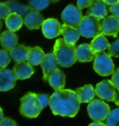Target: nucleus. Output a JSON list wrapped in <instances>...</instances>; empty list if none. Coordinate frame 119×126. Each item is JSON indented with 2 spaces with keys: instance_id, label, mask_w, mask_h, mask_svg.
I'll use <instances>...</instances> for the list:
<instances>
[{
  "instance_id": "nucleus-19",
  "label": "nucleus",
  "mask_w": 119,
  "mask_h": 126,
  "mask_svg": "<svg viewBox=\"0 0 119 126\" xmlns=\"http://www.w3.org/2000/svg\"><path fill=\"white\" fill-rule=\"evenodd\" d=\"M61 34L63 35L64 41L68 44H76L79 40L80 35H81L77 28L72 27L65 23L62 25Z\"/></svg>"
},
{
  "instance_id": "nucleus-15",
  "label": "nucleus",
  "mask_w": 119,
  "mask_h": 126,
  "mask_svg": "<svg viewBox=\"0 0 119 126\" xmlns=\"http://www.w3.org/2000/svg\"><path fill=\"white\" fill-rule=\"evenodd\" d=\"M108 11H110L109 8H108V4L105 3L103 0H95L88 7V9H87L88 15L97 17L100 20H102L105 17H107Z\"/></svg>"
},
{
  "instance_id": "nucleus-3",
  "label": "nucleus",
  "mask_w": 119,
  "mask_h": 126,
  "mask_svg": "<svg viewBox=\"0 0 119 126\" xmlns=\"http://www.w3.org/2000/svg\"><path fill=\"white\" fill-rule=\"evenodd\" d=\"M42 110L40 109L37 100V94L29 92L20 98V114L26 118L34 119L38 117Z\"/></svg>"
},
{
  "instance_id": "nucleus-35",
  "label": "nucleus",
  "mask_w": 119,
  "mask_h": 126,
  "mask_svg": "<svg viewBox=\"0 0 119 126\" xmlns=\"http://www.w3.org/2000/svg\"><path fill=\"white\" fill-rule=\"evenodd\" d=\"M1 126H16L17 122L9 118H3V120L0 122Z\"/></svg>"
},
{
  "instance_id": "nucleus-21",
  "label": "nucleus",
  "mask_w": 119,
  "mask_h": 126,
  "mask_svg": "<svg viewBox=\"0 0 119 126\" xmlns=\"http://www.w3.org/2000/svg\"><path fill=\"white\" fill-rule=\"evenodd\" d=\"M76 92L81 103L90 102L96 94L95 89L93 88L91 84H87L82 87H79L76 89Z\"/></svg>"
},
{
  "instance_id": "nucleus-12",
  "label": "nucleus",
  "mask_w": 119,
  "mask_h": 126,
  "mask_svg": "<svg viewBox=\"0 0 119 126\" xmlns=\"http://www.w3.org/2000/svg\"><path fill=\"white\" fill-rule=\"evenodd\" d=\"M57 59L54 53H49L45 55L43 61L41 62V67L43 71V79L45 82H48V78L53 71L57 69Z\"/></svg>"
},
{
  "instance_id": "nucleus-5",
  "label": "nucleus",
  "mask_w": 119,
  "mask_h": 126,
  "mask_svg": "<svg viewBox=\"0 0 119 126\" xmlns=\"http://www.w3.org/2000/svg\"><path fill=\"white\" fill-rule=\"evenodd\" d=\"M94 71L100 76H108L115 71V64L111 59V56L105 52L97 53L93 64Z\"/></svg>"
},
{
  "instance_id": "nucleus-6",
  "label": "nucleus",
  "mask_w": 119,
  "mask_h": 126,
  "mask_svg": "<svg viewBox=\"0 0 119 126\" xmlns=\"http://www.w3.org/2000/svg\"><path fill=\"white\" fill-rule=\"evenodd\" d=\"M110 112V106L101 99H92L87 106V113L92 121L103 122Z\"/></svg>"
},
{
  "instance_id": "nucleus-22",
  "label": "nucleus",
  "mask_w": 119,
  "mask_h": 126,
  "mask_svg": "<svg viewBox=\"0 0 119 126\" xmlns=\"http://www.w3.org/2000/svg\"><path fill=\"white\" fill-rule=\"evenodd\" d=\"M23 23L24 19L22 18V16L14 13V12L10 13L8 18L6 19V26L11 32L19 31Z\"/></svg>"
},
{
  "instance_id": "nucleus-26",
  "label": "nucleus",
  "mask_w": 119,
  "mask_h": 126,
  "mask_svg": "<svg viewBox=\"0 0 119 126\" xmlns=\"http://www.w3.org/2000/svg\"><path fill=\"white\" fill-rule=\"evenodd\" d=\"M50 3V0H28V6L33 10L41 11L48 8Z\"/></svg>"
},
{
  "instance_id": "nucleus-36",
  "label": "nucleus",
  "mask_w": 119,
  "mask_h": 126,
  "mask_svg": "<svg viewBox=\"0 0 119 126\" xmlns=\"http://www.w3.org/2000/svg\"><path fill=\"white\" fill-rule=\"evenodd\" d=\"M114 102L115 103L116 106L119 107V90L117 92H115V98H114Z\"/></svg>"
},
{
  "instance_id": "nucleus-34",
  "label": "nucleus",
  "mask_w": 119,
  "mask_h": 126,
  "mask_svg": "<svg viewBox=\"0 0 119 126\" xmlns=\"http://www.w3.org/2000/svg\"><path fill=\"white\" fill-rule=\"evenodd\" d=\"M109 10H110V12H111L114 16L119 18V0L116 2V3H115V4H113L110 6Z\"/></svg>"
},
{
  "instance_id": "nucleus-2",
  "label": "nucleus",
  "mask_w": 119,
  "mask_h": 126,
  "mask_svg": "<svg viewBox=\"0 0 119 126\" xmlns=\"http://www.w3.org/2000/svg\"><path fill=\"white\" fill-rule=\"evenodd\" d=\"M53 53L56 57L58 65L69 68L77 61L76 44H68L63 38L56 40L53 47Z\"/></svg>"
},
{
  "instance_id": "nucleus-25",
  "label": "nucleus",
  "mask_w": 119,
  "mask_h": 126,
  "mask_svg": "<svg viewBox=\"0 0 119 126\" xmlns=\"http://www.w3.org/2000/svg\"><path fill=\"white\" fill-rule=\"evenodd\" d=\"M6 4L8 5L11 12L17 13L22 17H25L28 12L31 10V8L28 5H24L17 0H8L6 2Z\"/></svg>"
},
{
  "instance_id": "nucleus-40",
  "label": "nucleus",
  "mask_w": 119,
  "mask_h": 126,
  "mask_svg": "<svg viewBox=\"0 0 119 126\" xmlns=\"http://www.w3.org/2000/svg\"><path fill=\"white\" fill-rule=\"evenodd\" d=\"M2 26H3V22H2V20L0 19V31H1V29H2Z\"/></svg>"
},
{
  "instance_id": "nucleus-16",
  "label": "nucleus",
  "mask_w": 119,
  "mask_h": 126,
  "mask_svg": "<svg viewBox=\"0 0 119 126\" xmlns=\"http://www.w3.org/2000/svg\"><path fill=\"white\" fill-rule=\"evenodd\" d=\"M96 53L91 45L83 44L76 47V59L79 62H90L95 59Z\"/></svg>"
},
{
  "instance_id": "nucleus-29",
  "label": "nucleus",
  "mask_w": 119,
  "mask_h": 126,
  "mask_svg": "<svg viewBox=\"0 0 119 126\" xmlns=\"http://www.w3.org/2000/svg\"><path fill=\"white\" fill-rule=\"evenodd\" d=\"M107 53L111 57H115V58H119V39L115 40V42L108 47Z\"/></svg>"
},
{
  "instance_id": "nucleus-7",
  "label": "nucleus",
  "mask_w": 119,
  "mask_h": 126,
  "mask_svg": "<svg viewBox=\"0 0 119 126\" xmlns=\"http://www.w3.org/2000/svg\"><path fill=\"white\" fill-rule=\"evenodd\" d=\"M83 19L82 11L77 6L68 5L61 12V20L67 25L77 28Z\"/></svg>"
},
{
  "instance_id": "nucleus-13",
  "label": "nucleus",
  "mask_w": 119,
  "mask_h": 126,
  "mask_svg": "<svg viewBox=\"0 0 119 126\" xmlns=\"http://www.w3.org/2000/svg\"><path fill=\"white\" fill-rule=\"evenodd\" d=\"M44 19L43 15L39 11L31 9L24 17V24L29 30H37L43 24Z\"/></svg>"
},
{
  "instance_id": "nucleus-18",
  "label": "nucleus",
  "mask_w": 119,
  "mask_h": 126,
  "mask_svg": "<svg viewBox=\"0 0 119 126\" xmlns=\"http://www.w3.org/2000/svg\"><path fill=\"white\" fill-rule=\"evenodd\" d=\"M48 83L54 90L63 89L65 86V74L63 71H61L60 69H56L49 76Z\"/></svg>"
},
{
  "instance_id": "nucleus-37",
  "label": "nucleus",
  "mask_w": 119,
  "mask_h": 126,
  "mask_svg": "<svg viewBox=\"0 0 119 126\" xmlns=\"http://www.w3.org/2000/svg\"><path fill=\"white\" fill-rule=\"evenodd\" d=\"M89 125L90 126H104L105 125V123H102V122H99V121H93V122L91 123H89Z\"/></svg>"
},
{
  "instance_id": "nucleus-38",
  "label": "nucleus",
  "mask_w": 119,
  "mask_h": 126,
  "mask_svg": "<svg viewBox=\"0 0 119 126\" xmlns=\"http://www.w3.org/2000/svg\"><path fill=\"white\" fill-rule=\"evenodd\" d=\"M105 3H107L109 6H111V5H113V4H115V3H116L118 0H103Z\"/></svg>"
},
{
  "instance_id": "nucleus-23",
  "label": "nucleus",
  "mask_w": 119,
  "mask_h": 126,
  "mask_svg": "<svg viewBox=\"0 0 119 126\" xmlns=\"http://www.w3.org/2000/svg\"><path fill=\"white\" fill-rule=\"evenodd\" d=\"M45 53L43 49L39 47H30L29 49V54H28L27 62H29L32 66H37L41 64L45 58Z\"/></svg>"
},
{
  "instance_id": "nucleus-4",
  "label": "nucleus",
  "mask_w": 119,
  "mask_h": 126,
  "mask_svg": "<svg viewBox=\"0 0 119 126\" xmlns=\"http://www.w3.org/2000/svg\"><path fill=\"white\" fill-rule=\"evenodd\" d=\"M100 19L92 15L83 17L81 22L78 25V31L80 34L86 38H94L100 33Z\"/></svg>"
},
{
  "instance_id": "nucleus-27",
  "label": "nucleus",
  "mask_w": 119,
  "mask_h": 126,
  "mask_svg": "<svg viewBox=\"0 0 119 126\" xmlns=\"http://www.w3.org/2000/svg\"><path fill=\"white\" fill-rule=\"evenodd\" d=\"M105 121H106L105 125L119 126V109H114L110 110Z\"/></svg>"
},
{
  "instance_id": "nucleus-1",
  "label": "nucleus",
  "mask_w": 119,
  "mask_h": 126,
  "mask_svg": "<svg viewBox=\"0 0 119 126\" xmlns=\"http://www.w3.org/2000/svg\"><path fill=\"white\" fill-rule=\"evenodd\" d=\"M80 104L76 92L70 89L55 90L49 100V107L53 114L70 118L76 117L78 113Z\"/></svg>"
},
{
  "instance_id": "nucleus-24",
  "label": "nucleus",
  "mask_w": 119,
  "mask_h": 126,
  "mask_svg": "<svg viewBox=\"0 0 119 126\" xmlns=\"http://www.w3.org/2000/svg\"><path fill=\"white\" fill-rule=\"evenodd\" d=\"M90 45H91L92 48H93V50H94V52H95L96 54L106 50L108 48V47L110 46L107 38L105 37V35L103 34L102 32H100L97 36H95L93 38V40L91 41Z\"/></svg>"
},
{
  "instance_id": "nucleus-41",
  "label": "nucleus",
  "mask_w": 119,
  "mask_h": 126,
  "mask_svg": "<svg viewBox=\"0 0 119 126\" xmlns=\"http://www.w3.org/2000/svg\"><path fill=\"white\" fill-rule=\"evenodd\" d=\"M58 1H60V0H50V2H52V3H56Z\"/></svg>"
},
{
  "instance_id": "nucleus-30",
  "label": "nucleus",
  "mask_w": 119,
  "mask_h": 126,
  "mask_svg": "<svg viewBox=\"0 0 119 126\" xmlns=\"http://www.w3.org/2000/svg\"><path fill=\"white\" fill-rule=\"evenodd\" d=\"M37 100H38V105H39L40 109L43 110L48 105H49L50 97L46 94H37Z\"/></svg>"
},
{
  "instance_id": "nucleus-32",
  "label": "nucleus",
  "mask_w": 119,
  "mask_h": 126,
  "mask_svg": "<svg viewBox=\"0 0 119 126\" xmlns=\"http://www.w3.org/2000/svg\"><path fill=\"white\" fill-rule=\"evenodd\" d=\"M111 81H112V83H114V85L115 86V88H116L117 90H119V68L113 72Z\"/></svg>"
},
{
  "instance_id": "nucleus-8",
  "label": "nucleus",
  "mask_w": 119,
  "mask_h": 126,
  "mask_svg": "<svg viewBox=\"0 0 119 126\" xmlns=\"http://www.w3.org/2000/svg\"><path fill=\"white\" fill-rule=\"evenodd\" d=\"M96 94L99 96L100 99L108 101V102H114L115 94V86L114 83H112V81L104 80L102 82L99 83L95 87Z\"/></svg>"
},
{
  "instance_id": "nucleus-20",
  "label": "nucleus",
  "mask_w": 119,
  "mask_h": 126,
  "mask_svg": "<svg viewBox=\"0 0 119 126\" xmlns=\"http://www.w3.org/2000/svg\"><path fill=\"white\" fill-rule=\"evenodd\" d=\"M29 49H30V47H25L24 45H17L16 47L9 50L10 57L15 62L27 61Z\"/></svg>"
},
{
  "instance_id": "nucleus-39",
  "label": "nucleus",
  "mask_w": 119,
  "mask_h": 126,
  "mask_svg": "<svg viewBox=\"0 0 119 126\" xmlns=\"http://www.w3.org/2000/svg\"><path fill=\"white\" fill-rule=\"evenodd\" d=\"M3 118H4V113H3V110H2V109L0 108V122H1V121L3 120Z\"/></svg>"
},
{
  "instance_id": "nucleus-9",
  "label": "nucleus",
  "mask_w": 119,
  "mask_h": 126,
  "mask_svg": "<svg viewBox=\"0 0 119 126\" xmlns=\"http://www.w3.org/2000/svg\"><path fill=\"white\" fill-rule=\"evenodd\" d=\"M41 28H42L44 36L46 38L53 39L59 36L60 34H61L62 25L56 19H47L44 20Z\"/></svg>"
},
{
  "instance_id": "nucleus-17",
  "label": "nucleus",
  "mask_w": 119,
  "mask_h": 126,
  "mask_svg": "<svg viewBox=\"0 0 119 126\" xmlns=\"http://www.w3.org/2000/svg\"><path fill=\"white\" fill-rule=\"evenodd\" d=\"M18 35L15 33V32L6 31L3 32L0 34V45L3 48L7 50H10L13 47H15L18 45Z\"/></svg>"
},
{
  "instance_id": "nucleus-11",
  "label": "nucleus",
  "mask_w": 119,
  "mask_h": 126,
  "mask_svg": "<svg viewBox=\"0 0 119 126\" xmlns=\"http://www.w3.org/2000/svg\"><path fill=\"white\" fill-rule=\"evenodd\" d=\"M16 75L13 70L2 68L0 70V92H7L16 85Z\"/></svg>"
},
{
  "instance_id": "nucleus-10",
  "label": "nucleus",
  "mask_w": 119,
  "mask_h": 126,
  "mask_svg": "<svg viewBox=\"0 0 119 126\" xmlns=\"http://www.w3.org/2000/svg\"><path fill=\"white\" fill-rule=\"evenodd\" d=\"M100 32L104 35L115 37L119 32V18L115 16H107L100 23Z\"/></svg>"
},
{
  "instance_id": "nucleus-33",
  "label": "nucleus",
  "mask_w": 119,
  "mask_h": 126,
  "mask_svg": "<svg viewBox=\"0 0 119 126\" xmlns=\"http://www.w3.org/2000/svg\"><path fill=\"white\" fill-rule=\"evenodd\" d=\"M95 0H77V7L82 10L84 8L89 7Z\"/></svg>"
},
{
  "instance_id": "nucleus-14",
  "label": "nucleus",
  "mask_w": 119,
  "mask_h": 126,
  "mask_svg": "<svg viewBox=\"0 0 119 126\" xmlns=\"http://www.w3.org/2000/svg\"><path fill=\"white\" fill-rule=\"evenodd\" d=\"M13 71L16 75L17 80H26L35 73V69L29 62H16L13 67Z\"/></svg>"
},
{
  "instance_id": "nucleus-31",
  "label": "nucleus",
  "mask_w": 119,
  "mask_h": 126,
  "mask_svg": "<svg viewBox=\"0 0 119 126\" xmlns=\"http://www.w3.org/2000/svg\"><path fill=\"white\" fill-rule=\"evenodd\" d=\"M10 13H12V12L8 7V5L6 4V2L5 3L0 2V19L1 20H6Z\"/></svg>"
},
{
  "instance_id": "nucleus-28",
  "label": "nucleus",
  "mask_w": 119,
  "mask_h": 126,
  "mask_svg": "<svg viewBox=\"0 0 119 126\" xmlns=\"http://www.w3.org/2000/svg\"><path fill=\"white\" fill-rule=\"evenodd\" d=\"M10 53L7 49H0V68H6L10 62Z\"/></svg>"
}]
</instances>
